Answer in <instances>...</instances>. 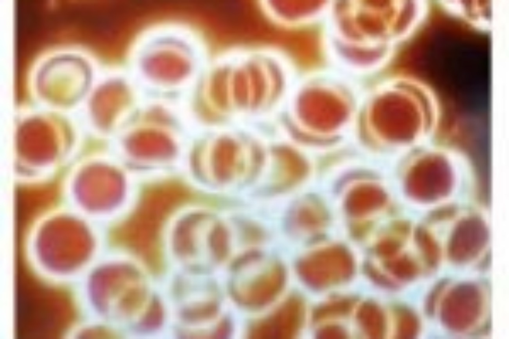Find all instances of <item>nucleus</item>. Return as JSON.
<instances>
[{"mask_svg": "<svg viewBox=\"0 0 509 339\" xmlns=\"http://www.w3.org/2000/svg\"><path fill=\"white\" fill-rule=\"evenodd\" d=\"M307 96L302 117L309 126L318 130H329L343 121L344 107L335 97L321 91L313 92Z\"/></svg>", "mask_w": 509, "mask_h": 339, "instance_id": "obj_1", "label": "nucleus"}, {"mask_svg": "<svg viewBox=\"0 0 509 339\" xmlns=\"http://www.w3.org/2000/svg\"><path fill=\"white\" fill-rule=\"evenodd\" d=\"M385 199V194L379 188L364 185L351 191L347 199L346 206L350 213L360 215L379 208Z\"/></svg>", "mask_w": 509, "mask_h": 339, "instance_id": "obj_3", "label": "nucleus"}, {"mask_svg": "<svg viewBox=\"0 0 509 339\" xmlns=\"http://www.w3.org/2000/svg\"><path fill=\"white\" fill-rule=\"evenodd\" d=\"M129 151L135 156L143 159H161L173 152L171 140L165 134L153 130L137 132L128 142Z\"/></svg>", "mask_w": 509, "mask_h": 339, "instance_id": "obj_2", "label": "nucleus"}]
</instances>
